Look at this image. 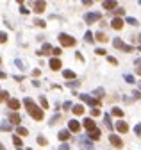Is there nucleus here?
I'll return each mask as SVG.
<instances>
[{
    "instance_id": "nucleus-7",
    "label": "nucleus",
    "mask_w": 141,
    "mask_h": 150,
    "mask_svg": "<svg viewBox=\"0 0 141 150\" xmlns=\"http://www.w3.org/2000/svg\"><path fill=\"white\" fill-rule=\"evenodd\" d=\"M80 98H82L86 104H89V105H100V100L93 98V96H89V95H80Z\"/></svg>"
},
{
    "instance_id": "nucleus-42",
    "label": "nucleus",
    "mask_w": 141,
    "mask_h": 150,
    "mask_svg": "<svg viewBox=\"0 0 141 150\" xmlns=\"http://www.w3.org/2000/svg\"><path fill=\"white\" fill-rule=\"evenodd\" d=\"M82 4H84V6H91V4H93V0H84Z\"/></svg>"
},
{
    "instance_id": "nucleus-27",
    "label": "nucleus",
    "mask_w": 141,
    "mask_h": 150,
    "mask_svg": "<svg viewBox=\"0 0 141 150\" xmlns=\"http://www.w3.org/2000/svg\"><path fill=\"white\" fill-rule=\"evenodd\" d=\"M114 13H116V16L120 18V16H123V14H125V9H122V7L118 9V7H116V9H114Z\"/></svg>"
},
{
    "instance_id": "nucleus-20",
    "label": "nucleus",
    "mask_w": 141,
    "mask_h": 150,
    "mask_svg": "<svg viewBox=\"0 0 141 150\" xmlns=\"http://www.w3.org/2000/svg\"><path fill=\"white\" fill-rule=\"evenodd\" d=\"M50 52H52V47H50L48 43H47V45H43V50L38 52V54H39V56H43V54H50Z\"/></svg>"
},
{
    "instance_id": "nucleus-35",
    "label": "nucleus",
    "mask_w": 141,
    "mask_h": 150,
    "mask_svg": "<svg viewBox=\"0 0 141 150\" xmlns=\"http://www.w3.org/2000/svg\"><path fill=\"white\" fill-rule=\"evenodd\" d=\"M52 54H55V56H61L63 50H61V48H52Z\"/></svg>"
},
{
    "instance_id": "nucleus-1",
    "label": "nucleus",
    "mask_w": 141,
    "mask_h": 150,
    "mask_svg": "<svg viewBox=\"0 0 141 150\" xmlns=\"http://www.w3.org/2000/svg\"><path fill=\"white\" fill-rule=\"evenodd\" d=\"M23 104H25V107H27V111H29V114H31L32 118H34V120H38V122H41L43 120V111L41 109H39V107L32 102V98H25L23 100Z\"/></svg>"
},
{
    "instance_id": "nucleus-48",
    "label": "nucleus",
    "mask_w": 141,
    "mask_h": 150,
    "mask_svg": "<svg viewBox=\"0 0 141 150\" xmlns=\"http://www.w3.org/2000/svg\"><path fill=\"white\" fill-rule=\"evenodd\" d=\"M16 2H20V4H22V2H23V0H16Z\"/></svg>"
},
{
    "instance_id": "nucleus-46",
    "label": "nucleus",
    "mask_w": 141,
    "mask_h": 150,
    "mask_svg": "<svg viewBox=\"0 0 141 150\" xmlns=\"http://www.w3.org/2000/svg\"><path fill=\"white\" fill-rule=\"evenodd\" d=\"M0 150H5V147H4V145H2V143H0Z\"/></svg>"
},
{
    "instance_id": "nucleus-5",
    "label": "nucleus",
    "mask_w": 141,
    "mask_h": 150,
    "mask_svg": "<svg viewBox=\"0 0 141 150\" xmlns=\"http://www.w3.org/2000/svg\"><path fill=\"white\" fill-rule=\"evenodd\" d=\"M113 45H114L116 48H122V50H125V52H132V50H134L132 47H127V45H123V41H122V39H118V38L113 41Z\"/></svg>"
},
{
    "instance_id": "nucleus-45",
    "label": "nucleus",
    "mask_w": 141,
    "mask_h": 150,
    "mask_svg": "<svg viewBox=\"0 0 141 150\" xmlns=\"http://www.w3.org/2000/svg\"><path fill=\"white\" fill-rule=\"evenodd\" d=\"M136 73H138V75H141V66H138V68H136Z\"/></svg>"
},
{
    "instance_id": "nucleus-8",
    "label": "nucleus",
    "mask_w": 141,
    "mask_h": 150,
    "mask_svg": "<svg viewBox=\"0 0 141 150\" xmlns=\"http://www.w3.org/2000/svg\"><path fill=\"white\" fill-rule=\"evenodd\" d=\"M80 127H82V125H80V122H77V120H70V122H68V129H70L72 132H79Z\"/></svg>"
},
{
    "instance_id": "nucleus-18",
    "label": "nucleus",
    "mask_w": 141,
    "mask_h": 150,
    "mask_svg": "<svg viewBox=\"0 0 141 150\" xmlns=\"http://www.w3.org/2000/svg\"><path fill=\"white\" fill-rule=\"evenodd\" d=\"M73 114H77V116H80V114H84V105H80V104H77V105H73Z\"/></svg>"
},
{
    "instance_id": "nucleus-31",
    "label": "nucleus",
    "mask_w": 141,
    "mask_h": 150,
    "mask_svg": "<svg viewBox=\"0 0 141 150\" xmlns=\"http://www.w3.org/2000/svg\"><path fill=\"white\" fill-rule=\"evenodd\" d=\"M7 41V34L5 32H0V43H5Z\"/></svg>"
},
{
    "instance_id": "nucleus-40",
    "label": "nucleus",
    "mask_w": 141,
    "mask_h": 150,
    "mask_svg": "<svg viewBox=\"0 0 141 150\" xmlns=\"http://www.w3.org/2000/svg\"><path fill=\"white\" fill-rule=\"evenodd\" d=\"M98 114H100V109H93L91 111V116H98Z\"/></svg>"
},
{
    "instance_id": "nucleus-3",
    "label": "nucleus",
    "mask_w": 141,
    "mask_h": 150,
    "mask_svg": "<svg viewBox=\"0 0 141 150\" xmlns=\"http://www.w3.org/2000/svg\"><path fill=\"white\" fill-rule=\"evenodd\" d=\"M109 141H111V145H113V147H116V148H122V147H123L122 138H118L116 134H111V136H109Z\"/></svg>"
},
{
    "instance_id": "nucleus-21",
    "label": "nucleus",
    "mask_w": 141,
    "mask_h": 150,
    "mask_svg": "<svg viewBox=\"0 0 141 150\" xmlns=\"http://www.w3.org/2000/svg\"><path fill=\"white\" fill-rule=\"evenodd\" d=\"M16 132H18V136H27V134H29L27 129H25V127H20V125H18V129H16Z\"/></svg>"
},
{
    "instance_id": "nucleus-50",
    "label": "nucleus",
    "mask_w": 141,
    "mask_h": 150,
    "mask_svg": "<svg viewBox=\"0 0 141 150\" xmlns=\"http://www.w3.org/2000/svg\"><path fill=\"white\" fill-rule=\"evenodd\" d=\"M139 2H141V0H139Z\"/></svg>"
},
{
    "instance_id": "nucleus-33",
    "label": "nucleus",
    "mask_w": 141,
    "mask_h": 150,
    "mask_svg": "<svg viewBox=\"0 0 141 150\" xmlns=\"http://www.w3.org/2000/svg\"><path fill=\"white\" fill-rule=\"evenodd\" d=\"M86 41L93 43V34H91V32H86Z\"/></svg>"
},
{
    "instance_id": "nucleus-26",
    "label": "nucleus",
    "mask_w": 141,
    "mask_h": 150,
    "mask_svg": "<svg viewBox=\"0 0 141 150\" xmlns=\"http://www.w3.org/2000/svg\"><path fill=\"white\" fill-rule=\"evenodd\" d=\"M39 102H41V105H43V109H48V100L45 98V96H41V98H39Z\"/></svg>"
},
{
    "instance_id": "nucleus-9",
    "label": "nucleus",
    "mask_w": 141,
    "mask_h": 150,
    "mask_svg": "<svg viewBox=\"0 0 141 150\" xmlns=\"http://www.w3.org/2000/svg\"><path fill=\"white\" fill-rule=\"evenodd\" d=\"M111 27H113L114 30H122V29H123V20L116 16V18H114L113 21H111Z\"/></svg>"
},
{
    "instance_id": "nucleus-4",
    "label": "nucleus",
    "mask_w": 141,
    "mask_h": 150,
    "mask_svg": "<svg viewBox=\"0 0 141 150\" xmlns=\"http://www.w3.org/2000/svg\"><path fill=\"white\" fill-rule=\"evenodd\" d=\"M32 7H34L36 13H43V11L47 9V2H45V0H36Z\"/></svg>"
},
{
    "instance_id": "nucleus-39",
    "label": "nucleus",
    "mask_w": 141,
    "mask_h": 150,
    "mask_svg": "<svg viewBox=\"0 0 141 150\" xmlns=\"http://www.w3.org/2000/svg\"><path fill=\"white\" fill-rule=\"evenodd\" d=\"M97 54L98 56H105V50L104 48H97Z\"/></svg>"
},
{
    "instance_id": "nucleus-16",
    "label": "nucleus",
    "mask_w": 141,
    "mask_h": 150,
    "mask_svg": "<svg viewBox=\"0 0 141 150\" xmlns=\"http://www.w3.org/2000/svg\"><path fill=\"white\" fill-rule=\"evenodd\" d=\"M7 105H9V109L16 111V109H20V100H16V98H11V100L7 102Z\"/></svg>"
},
{
    "instance_id": "nucleus-11",
    "label": "nucleus",
    "mask_w": 141,
    "mask_h": 150,
    "mask_svg": "<svg viewBox=\"0 0 141 150\" xmlns=\"http://www.w3.org/2000/svg\"><path fill=\"white\" fill-rule=\"evenodd\" d=\"M82 125L88 129V131H93V129H97V125H95V120H93V118H86V120L82 122Z\"/></svg>"
},
{
    "instance_id": "nucleus-30",
    "label": "nucleus",
    "mask_w": 141,
    "mask_h": 150,
    "mask_svg": "<svg viewBox=\"0 0 141 150\" xmlns=\"http://www.w3.org/2000/svg\"><path fill=\"white\" fill-rule=\"evenodd\" d=\"M134 132H136V134H138V136L141 138V123H138V125L134 127Z\"/></svg>"
},
{
    "instance_id": "nucleus-6",
    "label": "nucleus",
    "mask_w": 141,
    "mask_h": 150,
    "mask_svg": "<svg viewBox=\"0 0 141 150\" xmlns=\"http://www.w3.org/2000/svg\"><path fill=\"white\" fill-rule=\"evenodd\" d=\"M114 127H116V131H118V132H122V134H125V132H129V125H127V123H125L123 120H118Z\"/></svg>"
},
{
    "instance_id": "nucleus-14",
    "label": "nucleus",
    "mask_w": 141,
    "mask_h": 150,
    "mask_svg": "<svg viewBox=\"0 0 141 150\" xmlns=\"http://www.w3.org/2000/svg\"><path fill=\"white\" fill-rule=\"evenodd\" d=\"M57 138H59V141H61V143H66L70 139V131H61L57 134Z\"/></svg>"
},
{
    "instance_id": "nucleus-43",
    "label": "nucleus",
    "mask_w": 141,
    "mask_h": 150,
    "mask_svg": "<svg viewBox=\"0 0 141 150\" xmlns=\"http://www.w3.org/2000/svg\"><path fill=\"white\" fill-rule=\"evenodd\" d=\"M82 147H91V141H82Z\"/></svg>"
},
{
    "instance_id": "nucleus-44",
    "label": "nucleus",
    "mask_w": 141,
    "mask_h": 150,
    "mask_svg": "<svg viewBox=\"0 0 141 150\" xmlns=\"http://www.w3.org/2000/svg\"><path fill=\"white\" fill-rule=\"evenodd\" d=\"M0 79H5V73H4L2 70H0Z\"/></svg>"
},
{
    "instance_id": "nucleus-34",
    "label": "nucleus",
    "mask_w": 141,
    "mask_h": 150,
    "mask_svg": "<svg viewBox=\"0 0 141 150\" xmlns=\"http://www.w3.org/2000/svg\"><path fill=\"white\" fill-rule=\"evenodd\" d=\"M0 131H11V125H7V123L0 125Z\"/></svg>"
},
{
    "instance_id": "nucleus-10",
    "label": "nucleus",
    "mask_w": 141,
    "mask_h": 150,
    "mask_svg": "<svg viewBox=\"0 0 141 150\" xmlns=\"http://www.w3.org/2000/svg\"><path fill=\"white\" fill-rule=\"evenodd\" d=\"M84 20L88 21V23H93V21H98V20H100V14H98V13H88V14L84 16Z\"/></svg>"
},
{
    "instance_id": "nucleus-37",
    "label": "nucleus",
    "mask_w": 141,
    "mask_h": 150,
    "mask_svg": "<svg viewBox=\"0 0 141 150\" xmlns=\"http://www.w3.org/2000/svg\"><path fill=\"white\" fill-rule=\"evenodd\" d=\"M107 61H109L111 64H114V66H116V64H118V61H116L114 57H107Z\"/></svg>"
},
{
    "instance_id": "nucleus-25",
    "label": "nucleus",
    "mask_w": 141,
    "mask_h": 150,
    "mask_svg": "<svg viewBox=\"0 0 141 150\" xmlns=\"http://www.w3.org/2000/svg\"><path fill=\"white\" fill-rule=\"evenodd\" d=\"M13 143H14L16 147H22V138H20V136H14V138H13Z\"/></svg>"
},
{
    "instance_id": "nucleus-13",
    "label": "nucleus",
    "mask_w": 141,
    "mask_h": 150,
    "mask_svg": "<svg viewBox=\"0 0 141 150\" xmlns=\"http://www.w3.org/2000/svg\"><path fill=\"white\" fill-rule=\"evenodd\" d=\"M9 122L14 123V125H20L22 123V116H20L18 113H13V114H9Z\"/></svg>"
},
{
    "instance_id": "nucleus-12",
    "label": "nucleus",
    "mask_w": 141,
    "mask_h": 150,
    "mask_svg": "<svg viewBox=\"0 0 141 150\" xmlns=\"http://www.w3.org/2000/svg\"><path fill=\"white\" fill-rule=\"evenodd\" d=\"M116 6H118L116 0H104V9H107V11L116 9Z\"/></svg>"
},
{
    "instance_id": "nucleus-24",
    "label": "nucleus",
    "mask_w": 141,
    "mask_h": 150,
    "mask_svg": "<svg viewBox=\"0 0 141 150\" xmlns=\"http://www.w3.org/2000/svg\"><path fill=\"white\" fill-rule=\"evenodd\" d=\"M9 98V93L7 91H0V102H4V100H7Z\"/></svg>"
},
{
    "instance_id": "nucleus-17",
    "label": "nucleus",
    "mask_w": 141,
    "mask_h": 150,
    "mask_svg": "<svg viewBox=\"0 0 141 150\" xmlns=\"http://www.w3.org/2000/svg\"><path fill=\"white\" fill-rule=\"evenodd\" d=\"M95 38H97L100 43H107V41H109V38H107V34H105V32H97V34H95Z\"/></svg>"
},
{
    "instance_id": "nucleus-15",
    "label": "nucleus",
    "mask_w": 141,
    "mask_h": 150,
    "mask_svg": "<svg viewBox=\"0 0 141 150\" xmlns=\"http://www.w3.org/2000/svg\"><path fill=\"white\" fill-rule=\"evenodd\" d=\"M100 136H102V132H100L98 129H93V131H89V139H93V141L100 139Z\"/></svg>"
},
{
    "instance_id": "nucleus-19",
    "label": "nucleus",
    "mask_w": 141,
    "mask_h": 150,
    "mask_svg": "<svg viewBox=\"0 0 141 150\" xmlns=\"http://www.w3.org/2000/svg\"><path fill=\"white\" fill-rule=\"evenodd\" d=\"M61 66H63V64H61V61H59V59H52V61H50V68H52V70L57 72Z\"/></svg>"
},
{
    "instance_id": "nucleus-41",
    "label": "nucleus",
    "mask_w": 141,
    "mask_h": 150,
    "mask_svg": "<svg viewBox=\"0 0 141 150\" xmlns=\"http://www.w3.org/2000/svg\"><path fill=\"white\" fill-rule=\"evenodd\" d=\"M59 150H70V147H68L66 143H63V145H61V148H59Z\"/></svg>"
},
{
    "instance_id": "nucleus-29",
    "label": "nucleus",
    "mask_w": 141,
    "mask_h": 150,
    "mask_svg": "<svg viewBox=\"0 0 141 150\" xmlns=\"http://www.w3.org/2000/svg\"><path fill=\"white\" fill-rule=\"evenodd\" d=\"M127 23H130V25L136 27V25H138V20H136V18H127Z\"/></svg>"
},
{
    "instance_id": "nucleus-32",
    "label": "nucleus",
    "mask_w": 141,
    "mask_h": 150,
    "mask_svg": "<svg viewBox=\"0 0 141 150\" xmlns=\"http://www.w3.org/2000/svg\"><path fill=\"white\" fill-rule=\"evenodd\" d=\"M38 143H39V145H43V147H45V145H47V139H45L43 136H39V138H38Z\"/></svg>"
},
{
    "instance_id": "nucleus-51",
    "label": "nucleus",
    "mask_w": 141,
    "mask_h": 150,
    "mask_svg": "<svg viewBox=\"0 0 141 150\" xmlns=\"http://www.w3.org/2000/svg\"><path fill=\"white\" fill-rule=\"evenodd\" d=\"M0 61H2V59H0Z\"/></svg>"
},
{
    "instance_id": "nucleus-36",
    "label": "nucleus",
    "mask_w": 141,
    "mask_h": 150,
    "mask_svg": "<svg viewBox=\"0 0 141 150\" xmlns=\"http://www.w3.org/2000/svg\"><path fill=\"white\" fill-rule=\"evenodd\" d=\"M125 81L132 84V82H134V77H132V75H125Z\"/></svg>"
},
{
    "instance_id": "nucleus-28",
    "label": "nucleus",
    "mask_w": 141,
    "mask_h": 150,
    "mask_svg": "<svg viewBox=\"0 0 141 150\" xmlns=\"http://www.w3.org/2000/svg\"><path fill=\"white\" fill-rule=\"evenodd\" d=\"M104 120H105V127H107V129H111V127H113V123H111V120H109V116H107V114L104 116Z\"/></svg>"
},
{
    "instance_id": "nucleus-47",
    "label": "nucleus",
    "mask_w": 141,
    "mask_h": 150,
    "mask_svg": "<svg viewBox=\"0 0 141 150\" xmlns=\"http://www.w3.org/2000/svg\"><path fill=\"white\" fill-rule=\"evenodd\" d=\"M138 41H139V43H141V34H139V36H138Z\"/></svg>"
},
{
    "instance_id": "nucleus-38",
    "label": "nucleus",
    "mask_w": 141,
    "mask_h": 150,
    "mask_svg": "<svg viewBox=\"0 0 141 150\" xmlns=\"http://www.w3.org/2000/svg\"><path fill=\"white\" fill-rule=\"evenodd\" d=\"M34 23H36V25H39V27H45V21H43V20H36Z\"/></svg>"
},
{
    "instance_id": "nucleus-2",
    "label": "nucleus",
    "mask_w": 141,
    "mask_h": 150,
    "mask_svg": "<svg viewBox=\"0 0 141 150\" xmlns=\"http://www.w3.org/2000/svg\"><path fill=\"white\" fill-rule=\"evenodd\" d=\"M59 41H61L63 47H73L75 45V38L68 36V34H61V36H59Z\"/></svg>"
},
{
    "instance_id": "nucleus-22",
    "label": "nucleus",
    "mask_w": 141,
    "mask_h": 150,
    "mask_svg": "<svg viewBox=\"0 0 141 150\" xmlns=\"http://www.w3.org/2000/svg\"><path fill=\"white\" fill-rule=\"evenodd\" d=\"M63 77H66V79H75V73L70 72V70H64V72H63Z\"/></svg>"
},
{
    "instance_id": "nucleus-49",
    "label": "nucleus",
    "mask_w": 141,
    "mask_h": 150,
    "mask_svg": "<svg viewBox=\"0 0 141 150\" xmlns=\"http://www.w3.org/2000/svg\"><path fill=\"white\" fill-rule=\"evenodd\" d=\"M139 52H141V47H139Z\"/></svg>"
},
{
    "instance_id": "nucleus-23",
    "label": "nucleus",
    "mask_w": 141,
    "mask_h": 150,
    "mask_svg": "<svg viewBox=\"0 0 141 150\" xmlns=\"http://www.w3.org/2000/svg\"><path fill=\"white\" fill-rule=\"evenodd\" d=\"M113 114L118 116V118H122V116H123V111L120 109V107H114V109H113Z\"/></svg>"
}]
</instances>
